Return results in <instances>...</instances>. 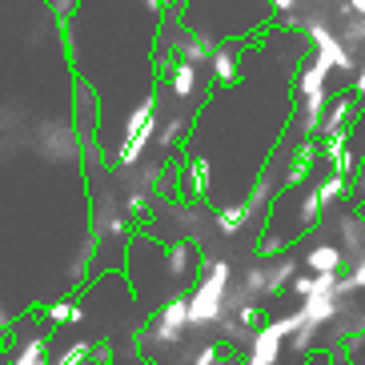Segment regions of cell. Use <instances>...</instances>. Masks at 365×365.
Returning <instances> with one entry per match:
<instances>
[{
  "label": "cell",
  "mask_w": 365,
  "mask_h": 365,
  "mask_svg": "<svg viewBox=\"0 0 365 365\" xmlns=\"http://www.w3.org/2000/svg\"><path fill=\"white\" fill-rule=\"evenodd\" d=\"M88 357H93V341H76L73 349H65V354L56 357V361H48V365H85Z\"/></svg>",
  "instance_id": "44dd1931"
},
{
  "label": "cell",
  "mask_w": 365,
  "mask_h": 365,
  "mask_svg": "<svg viewBox=\"0 0 365 365\" xmlns=\"http://www.w3.org/2000/svg\"><path fill=\"white\" fill-rule=\"evenodd\" d=\"M165 85L173 88V97L189 101L197 93V65H185V61H177V65L169 68V76H165Z\"/></svg>",
  "instance_id": "8fae6325"
},
{
  "label": "cell",
  "mask_w": 365,
  "mask_h": 365,
  "mask_svg": "<svg viewBox=\"0 0 365 365\" xmlns=\"http://www.w3.org/2000/svg\"><path fill=\"white\" fill-rule=\"evenodd\" d=\"M193 289L185 293L189 301V325H217L225 317V297H229V281H233V265L229 261H201Z\"/></svg>",
  "instance_id": "6da1fadb"
},
{
  "label": "cell",
  "mask_w": 365,
  "mask_h": 365,
  "mask_svg": "<svg viewBox=\"0 0 365 365\" xmlns=\"http://www.w3.org/2000/svg\"><path fill=\"white\" fill-rule=\"evenodd\" d=\"M345 193H349V181H345V177H337V173H329V177L313 189V197H317V205H322V209H325V205H333V201H341Z\"/></svg>",
  "instance_id": "e0dca14e"
},
{
  "label": "cell",
  "mask_w": 365,
  "mask_h": 365,
  "mask_svg": "<svg viewBox=\"0 0 365 365\" xmlns=\"http://www.w3.org/2000/svg\"><path fill=\"white\" fill-rule=\"evenodd\" d=\"M41 153L48 161H73L76 157V129L73 125H44L41 129Z\"/></svg>",
  "instance_id": "52a82bcc"
},
{
  "label": "cell",
  "mask_w": 365,
  "mask_h": 365,
  "mask_svg": "<svg viewBox=\"0 0 365 365\" xmlns=\"http://www.w3.org/2000/svg\"><path fill=\"white\" fill-rule=\"evenodd\" d=\"M269 4H273L277 12H293V4H297V0H269Z\"/></svg>",
  "instance_id": "f546056e"
},
{
  "label": "cell",
  "mask_w": 365,
  "mask_h": 365,
  "mask_svg": "<svg viewBox=\"0 0 365 365\" xmlns=\"http://www.w3.org/2000/svg\"><path fill=\"white\" fill-rule=\"evenodd\" d=\"M177 53H181L185 65H201V61H209V53H213V44H209V36H193V41L185 44H173Z\"/></svg>",
  "instance_id": "d6986e66"
},
{
  "label": "cell",
  "mask_w": 365,
  "mask_h": 365,
  "mask_svg": "<svg viewBox=\"0 0 365 365\" xmlns=\"http://www.w3.org/2000/svg\"><path fill=\"white\" fill-rule=\"evenodd\" d=\"M189 181H193L197 193H205V185H209V161H205V157L189 165Z\"/></svg>",
  "instance_id": "d4e9b609"
},
{
  "label": "cell",
  "mask_w": 365,
  "mask_h": 365,
  "mask_svg": "<svg viewBox=\"0 0 365 365\" xmlns=\"http://www.w3.org/2000/svg\"><path fill=\"white\" fill-rule=\"evenodd\" d=\"M9 365H48V337H44V333H36V337L21 341Z\"/></svg>",
  "instance_id": "5bb4252c"
},
{
  "label": "cell",
  "mask_w": 365,
  "mask_h": 365,
  "mask_svg": "<svg viewBox=\"0 0 365 365\" xmlns=\"http://www.w3.org/2000/svg\"><path fill=\"white\" fill-rule=\"evenodd\" d=\"M285 249H289L285 237H261V241H257V257L261 261H273V257H281Z\"/></svg>",
  "instance_id": "603a6c76"
},
{
  "label": "cell",
  "mask_w": 365,
  "mask_h": 365,
  "mask_svg": "<svg viewBox=\"0 0 365 365\" xmlns=\"http://www.w3.org/2000/svg\"><path fill=\"white\" fill-rule=\"evenodd\" d=\"M249 221H253L249 205H225V209H217V229L221 233H241Z\"/></svg>",
  "instance_id": "2e32d148"
},
{
  "label": "cell",
  "mask_w": 365,
  "mask_h": 365,
  "mask_svg": "<svg viewBox=\"0 0 365 365\" xmlns=\"http://www.w3.org/2000/svg\"><path fill=\"white\" fill-rule=\"evenodd\" d=\"M301 325V313H285V317H273V322L257 325L253 337H249V365H277L281 345L293 329Z\"/></svg>",
  "instance_id": "7a4b0ae2"
},
{
  "label": "cell",
  "mask_w": 365,
  "mask_h": 365,
  "mask_svg": "<svg viewBox=\"0 0 365 365\" xmlns=\"http://www.w3.org/2000/svg\"><path fill=\"white\" fill-rule=\"evenodd\" d=\"M325 73H329V68H322L317 65V61H309V65L301 68V76H297V93L305 101L309 97H325Z\"/></svg>",
  "instance_id": "9a60e30c"
},
{
  "label": "cell",
  "mask_w": 365,
  "mask_h": 365,
  "mask_svg": "<svg viewBox=\"0 0 365 365\" xmlns=\"http://www.w3.org/2000/svg\"><path fill=\"white\" fill-rule=\"evenodd\" d=\"M354 97H365V65L357 68V76H354Z\"/></svg>",
  "instance_id": "83f0119b"
},
{
  "label": "cell",
  "mask_w": 365,
  "mask_h": 365,
  "mask_svg": "<svg viewBox=\"0 0 365 365\" xmlns=\"http://www.w3.org/2000/svg\"><path fill=\"white\" fill-rule=\"evenodd\" d=\"M48 322H56V325H76V322H85V309H81V305H76V301H53V305H48Z\"/></svg>",
  "instance_id": "ac0fdd59"
},
{
  "label": "cell",
  "mask_w": 365,
  "mask_h": 365,
  "mask_svg": "<svg viewBox=\"0 0 365 365\" xmlns=\"http://www.w3.org/2000/svg\"><path fill=\"white\" fill-rule=\"evenodd\" d=\"M357 117V108H354V97H333L329 108H322V137H329V133H345L349 129V120Z\"/></svg>",
  "instance_id": "ba28073f"
},
{
  "label": "cell",
  "mask_w": 365,
  "mask_h": 365,
  "mask_svg": "<svg viewBox=\"0 0 365 365\" xmlns=\"http://www.w3.org/2000/svg\"><path fill=\"white\" fill-rule=\"evenodd\" d=\"M157 125H161V120H157V108H153V101H145V105L129 117V125H125V145H120V153H117L120 169H129V165L140 161V153L149 149V140L157 137Z\"/></svg>",
  "instance_id": "3957f363"
},
{
  "label": "cell",
  "mask_w": 365,
  "mask_h": 365,
  "mask_svg": "<svg viewBox=\"0 0 365 365\" xmlns=\"http://www.w3.org/2000/svg\"><path fill=\"white\" fill-rule=\"evenodd\" d=\"M237 56H241V53H237L233 44H217L213 53H209L217 85H229V81H237Z\"/></svg>",
  "instance_id": "7c38bea8"
},
{
  "label": "cell",
  "mask_w": 365,
  "mask_h": 365,
  "mask_svg": "<svg viewBox=\"0 0 365 365\" xmlns=\"http://www.w3.org/2000/svg\"><path fill=\"white\" fill-rule=\"evenodd\" d=\"M185 140V120L181 117H169L165 125H157V145L169 149V145H181Z\"/></svg>",
  "instance_id": "ffe728a7"
},
{
  "label": "cell",
  "mask_w": 365,
  "mask_h": 365,
  "mask_svg": "<svg viewBox=\"0 0 365 365\" xmlns=\"http://www.w3.org/2000/svg\"><path fill=\"white\" fill-rule=\"evenodd\" d=\"M357 181H354V197H357V201H365V157H361V161H357Z\"/></svg>",
  "instance_id": "4316f807"
},
{
  "label": "cell",
  "mask_w": 365,
  "mask_h": 365,
  "mask_svg": "<svg viewBox=\"0 0 365 365\" xmlns=\"http://www.w3.org/2000/svg\"><path fill=\"white\" fill-rule=\"evenodd\" d=\"M293 273H297V265H293L289 257H273L265 265V297H281L285 293V285L293 281Z\"/></svg>",
  "instance_id": "30bf717a"
},
{
  "label": "cell",
  "mask_w": 365,
  "mask_h": 365,
  "mask_svg": "<svg viewBox=\"0 0 365 365\" xmlns=\"http://www.w3.org/2000/svg\"><path fill=\"white\" fill-rule=\"evenodd\" d=\"M153 4H157V9H165V4H177V0H153Z\"/></svg>",
  "instance_id": "4dcf8cb0"
},
{
  "label": "cell",
  "mask_w": 365,
  "mask_h": 365,
  "mask_svg": "<svg viewBox=\"0 0 365 365\" xmlns=\"http://www.w3.org/2000/svg\"><path fill=\"white\" fill-rule=\"evenodd\" d=\"M4 329H12V313L4 309V301H0V333H4Z\"/></svg>",
  "instance_id": "f1b7e54d"
},
{
  "label": "cell",
  "mask_w": 365,
  "mask_h": 365,
  "mask_svg": "<svg viewBox=\"0 0 365 365\" xmlns=\"http://www.w3.org/2000/svg\"><path fill=\"white\" fill-rule=\"evenodd\" d=\"M337 301H341V293H309V297L301 301V325H305V329H322V325H329L333 317H337V309H341V305H337Z\"/></svg>",
  "instance_id": "8992f818"
},
{
  "label": "cell",
  "mask_w": 365,
  "mask_h": 365,
  "mask_svg": "<svg viewBox=\"0 0 365 365\" xmlns=\"http://www.w3.org/2000/svg\"><path fill=\"white\" fill-rule=\"evenodd\" d=\"M309 36H313V61L322 68H354V56L333 33H325V24H309Z\"/></svg>",
  "instance_id": "277c9868"
},
{
  "label": "cell",
  "mask_w": 365,
  "mask_h": 365,
  "mask_svg": "<svg viewBox=\"0 0 365 365\" xmlns=\"http://www.w3.org/2000/svg\"><path fill=\"white\" fill-rule=\"evenodd\" d=\"M193 365H225V357H221V345H201L193 354Z\"/></svg>",
  "instance_id": "cb8c5ba5"
},
{
  "label": "cell",
  "mask_w": 365,
  "mask_h": 365,
  "mask_svg": "<svg viewBox=\"0 0 365 365\" xmlns=\"http://www.w3.org/2000/svg\"><path fill=\"white\" fill-rule=\"evenodd\" d=\"M165 269H169L173 277H189V273L197 269V249H193V241H185V237L169 241V245H165Z\"/></svg>",
  "instance_id": "9c48e42d"
},
{
  "label": "cell",
  "mask_w": 365,
  "mask_h": 365,
  "mask_svg": "<svg viewBox=\"0 0 365 365\" xmlns=\"http://www.w3.org/2000/svg\"><path fill=\"white\" fill-rule=\"evenodd\" d=\"M125 205H129L133 217H149V197H145V193H129V201H125Z\"/></svg>",
  "instance_id": "484cf974"
},
{
  "label": "cell",
  "mask_w": 365,
  "mask_h": 365,
  "mask_svg": "<svg viewBox=\"0 0 365 365\" xmlns=\"http://www.w3.org/2000/svg\"><path fill=\"white\" fill-rule=\"evenodd\" d=\"M305 265H309L313 273H341L345 253H341L337 245H313L309 257H305Z\"/></svg>",
  "instance_id": "4fadbf2b"
},
{
  "label": "cell",
  "mask_w": 365,
  "mask_h": 365,
  "mask_svg": "<svg viewBox=\"0 0 365 365\" xmlns=\"http://www.w3.org/2000/svg\"><path fill=\"white\" fill-rule=\"evenodd\" d=\"M341 41H345V44H357V41H365V12H361V16H357V12H345Z\"/></svg>",
  "instance_id": "7402d4cb"
},
{
  "label": "cell",
  "mask_w": 365,
  "mask_h": 365,
  "mask_svg": "<svg viewBox=\"0 0 365 365\" xmlns=\"http://www.w3.org/2000/svg\"><path fill=\"white\" fill-rule=\"evenodd\" d=\"M185 325H189V301H185V293H177V297H169V305H161L153 333H157L161 341L173 345V341H181L185 337Z\"/></svg>",
  "instance_id": "5b68a950"
}]
</instances>
